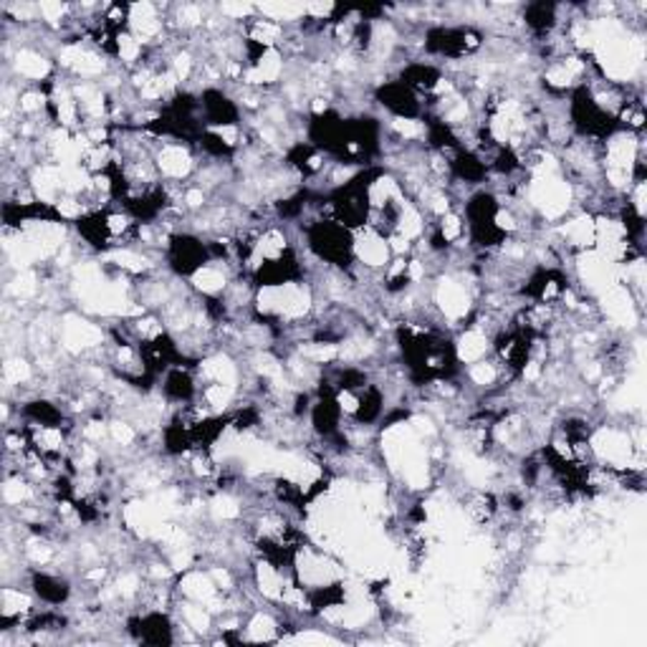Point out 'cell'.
<instances>
[{
  "label": "cell",
  "mask_w": 647,
  "mask_h": 647,
  "mask_svg": "<svg viewBox=\"0 0 647 647\" xmlns=\"http://www.w3.org/2000/svg\"><path fill=\"white\" fill-rule=\"evenodd\" d=\"M200 117L205 127H235L243 125L239 102L223 86H208L200 92Z\"/></svg>",
  "instance_id": "7a4b0ae2"
},
{
  "label": "cell",
  "mask_w": 647,
  "mask_h": 647,
  "mask_svg": "<svg viewBox=\"0 0 647 647\" xmlns=\"http://www.w3.org/2000/svg\"><path fill=\"white\" fill-rule=\"evenodd\" d=\"M372 102L377 109H384L390 119H423L425 100L405 86L400 79H384L372 86Z\"/></svg>",
  "instance_id": "6da1fadb"
}]
</instances>
